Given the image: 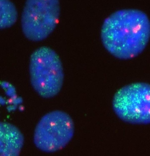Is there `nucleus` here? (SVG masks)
Masks as SVG:
<instances>
[{"instance_id":"obj_1","label":"nucleus","mask_w":150,"mask_h":156,"mask_svg":"<svg viewBox=\"0 0 150 156\" xmlns=\"http://www.w3.org/2000/svg\"><path fill=\"white\" fill-rule=\"evenodd\" d=\"M150 22L143 11L127 9L113 13L105 20L101 38L106 49L122 59L132 58L144 49L149 41Z\"/></svg>"},{"instance_id":"obj_2","label":"nucleus","mask_w":150,"mask_h":156,"mask_svg":"<svg viewBox=\"0 0 150 156\" xmlns=\"http://www.w3.org/2000/svg\"><path fill=\"white\" fill-rule=\"evenodd\" d=\"M30 69L33 86L40 95L49 98L58 94L64 73L60 58L53 50L46 47L36 50L31 57Z\"/></svg>"},{"instance_id":"obj_3","label":"nucleus","mask_w":150,"mask_h":156,"mask_svg":"<svg viewBox=\"0 0 150 156\" xmlns=\"http://www.w3.org/2000/svg\"><path fill=\"white\" fill-rule=\"evenodd\" d=\"M112 107L122 121L134 124H147L150 122V87L144 83L125 86L115 94Z\"/></svg>"},{"instance_id":"obj_4","label":"nucleus","mask_w":150,"mask_h":156,"mask_svg":"<svg viewBox=\"0 0 150 156\" xmlns=\"http://www.w3.org/2000/svg\"><path fill=\"white\" fill-rule=\"evenodd\" d=\"M60 11L56 0L27 1L21 18L22 30L25 36L33 41L46 38L55 28Z\"/></svg>"},{"instance_id":"obj_5","label":"nucleus","mask_w":150,"mask_h":156,"mask_svg":"<svg viewBox=\"0 0 150 156\" xmlns=\"http://www.w3.org/2000/svg\"><path fill=\"white\" fill-rule=\"evenodd\" d=\"M73 121L67 113L60 111L50 112L41 119L36 128L34 141L40 150L51 152L64 148L73 136Z\"/></svg>"},{"instance_id":"obj_6","label":"nucleus","mask_w":150,"mask_h":156,"mask_svg":"<svg viewBox=\"0 0 150 156\" xmlns=\"http://www.w3.org/2000/svg\"><path fill=\"white\" fill-rule=\"evenodd\" d=\"M18 17L13 4L6 0H0V29L9 28L16 22Z\"/></svg>"}]
</instances>
